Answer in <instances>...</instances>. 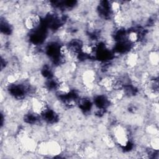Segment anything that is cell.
I'll return each instance as SVG.
<instances>
[{
    "instance_id": "cell-1",
    "label": "cell",
    "mask_w": 159,
    "mask_h": 159,
    "mask_svg": "<svg viewBox=\"0 0 159 159\" xmlns=\"http://www.w3.org/2000/svg\"><path fill=\"white\" fill-rule=\"evenodd\" d=\"M116 145L120 148H125L130 142V130L123 124L114 123L110 127V132Z\"/></svg>"
},
{
    "instance_id": "cell-2",
    "label": "cell",
    "mask_w": 159,
    "mask_h": 159,
    "mask_svg": "<svg viewBox=\"0 0 159 159\" xmlns=\"http://www.w3.org/2000/svg\"><path fill=\"white\" fill-rule=\"evenodd\" d=\"M42 22V16L36 11H31L23 16L22 24L26 32L32 33L40 29Z\"/></svg>"
},
{
    "instance_id": "cell-3",
    "label": "cell",
    "mask_w": 159,
    "mask_h": 159,
    "mask_svg": "<svg viewBox=\"0 0 159 159\" xmlns=\"http://www.w3.org/2000/svg\"><path fill=\"white\" fill-rule=\"evenodd\" d=\"M101 142L107 149H114L117 145L116 142L110 132L104 134L101 138Z\"/></svg>"
}]
</instances>
